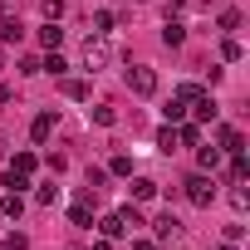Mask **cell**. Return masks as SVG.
Listing matches in <instances>:
<instances>
[{
  "mask_svg": "<svg viewBox=\"0 0 250 250\" xmlns=\"http://www.w3.org/2000/svg\"><path fill=\"white\" fill-rule=\"evenodd\" d=\"M108 59H113L108 35H88V44H83V69H88V74H98V69H108Z\"/></svg>",
  "mask_w": 250,
  "mask_h": 250,
  "instance_id": "cell-1",
  "label": "cell"
},
{
  "mask_svg": "<svg viewBox=\"0 0 250 250\" xmlns=\"http://www.w3.org/2000/svg\"><path fill=\"white\" fill-rule=\"evenodd\" d=\"M182 196H187L191 206H211V201H216V187H211V177H201V172H196V177H187V182H182Z\"/></svg>",
  "mask_w": 250,
  "mask_h": 250,
  "instance_id": "cell-2",
  "label": "cell"
},
{
  "mask_svg": "<svg viewBox=\"0 0 250 250\" xmlns=\"http://www.w3.org/2000/svg\"><path fill=\"white\" fill-rule=\"evenodd\" d=\"M128 88H133L138 98H152V93H157V69H147V64H133V69H128Z\"/></svg>",
  "mask_w": 250,
  "mask_h": 250,
  "instance_id": "cell-3",
  "label": "cell"
},
{
  "mask_svg": "<svg viewBox=\"0 0 250 250\" xmlns=\"http://www.w3.org/2000/svg\"><path fill=\"white\" fill-rule=\"evenodd\" d=\"M177 235H182V221H177L172 211L152 221V240H157V245H167V240H177Z\"/></svg>",
  "mask_w": 250,
  "mask_h": 250,
  "instance_id": "cell-4",
  "label": "cell"
},
{
  "mask_svg": "<svg viewBox=\"0 0 250 250\" xmlns=\"http://www.w3.org/2000/svg\"><path fill=\"white\" fill-rule=\"evenodd\" d=\"M54 123H59V113H54V108H44V113H40V118L30 123V138H35V143H49V133H54Z\"/></svg>",
  "mask_w": 250,
  "mask_h": 250,
  "instance_id": "cell-5",
  "label": "cell"
},
{
  "mask_svg": "<svg viewBox=\"0 0 250 250\" xmlns=\"http://www.w3.org/2000/svg\"><path fill=\"white\" fill-rule=\"evenodd\" d=\"M162 44H167V49H182V44H187V25H182V20H167V25H162Z\"/></svg>",
  "mask_w": 250,
  "mask_h": 250,
  "instance_id": "cell-6",
  "label": "cell"
},
{
  "mask_svg": "<svg viewBox=\"0 0 250 250\" xmlns=\"http://www.w3.org/2000/svg\"><path fill=\"white\" fill-rule=\"evenodd\" d=\"M216 143H221V152H245V138H240V128H221V133H216Z\"/></svg>",
  "mask_w": 250,
  "mask_h": 250,
  "instance_id": "cell-7",
  "label": "cell"
},
{
  "mask_svg": "<svg viewBox=\"0 0 250 250\" xmlns=\"http://www.w3.org/2000/svg\"><path fill=\"white\" fill-rule=\"evenodd\" d=\"M128 191H133V201H152V196H157V182H152V177H133Z\"/></svg>",
  "mask_w": 250,
  "mask_h": 250,
  "instance_id": "cell-8",
  "label": "cell"
},
{
  "mask_svg": "<svg viewBox=\"0 0 250 250\" xmlns=\"http://www.w3.org/2000/svg\"><path fill=\"white\" fill-rule=\"evenodd\" d=\"M0 40H5V44H20V40H25V25H20L15 15H5V20H0Z\"/></svg>",
  "mask_w": 250,
  "mask_h": 250,
  "instance_id": "cell-9",
  "label": "cell"
},
{
  "mask_svg": "<svg viewBox=\"0 0 250 250\" xmlns=\"http://www.w3.org/2000/svg\"><path fill=\"white\" fill-rule=\"evenodd\" d=\"M98 230H103L108 240H123V235H128V226H123V216H118V211H113V216H103V221H98Z\"/></svg>",
  "mask_w": 250,
  "mask_h": 250,
  "instance_id": "cell-10",
  "label": "cell"
},
{
  "mask_svg": "<svg viewBox=\"0 0 250 250\" xmlns=\"http://www.w3.org/2000/svg\"><path fill=\"white\" fill-rule=\"evenodd\" d=\"M35 167H40V162H35V152H15L5 172H20V177H35Z\"/></svg>",
  "mask_w": 250,
  "mask_h": 250,
  "instance_id": "cell-11",
  "label": "cell"
},
{
  "mask_svg": "<svg viewBox=\"0 0 250 250\" xmlns=\"http://www.w3.org/2000/svg\"><path fill=\"white\" fill-rule=\"evenodd\" d=\"M172 128H177V143H187V147H196V143H201V128H196V123H187V118H182V123H172Z\"/></svg>",
  "mask_w": 250,
  "mask_h": 250,
  "instance_id": "cell-12",
  "label": "cell"
},
{
  "mask_svg": "<svg viewBox=\"0 0 250 250\" xmlns=\"http://www.w3.org/2000/svg\"><path fill=\"white\" fill-rule=\"evenodd\" d=\"M88 118L98 123V128H113V123H118V113H113V103H93V108H88Z\"/></svg>",
  "mask_w": 250,
  "mask_h": 250,
  "instance_id": "cell-13",
  "label": "cell"
},
{
  "mask_svg": "<svg viewBox=\"0 0 250 250\" xmlns=\"http://www.w3.org/2000/svg\"><path fill=\"white\" fill-rule=\"evenodd\" d=\"M40 44H44V49H59V44H64V30H59V20H49V25L40 30Z\"/></svg>",
  "mask_w": 250,
  "mask_h": 250,
  "instance_id": "cell-14",
  "label": "cell"
},
{
  "mask_svg": "<svg viewBox=\"0 0 250 250\" xmlns=\"http://www.w3.org/2000/svg\"><path fill=\"white\" fill-rule=\"evenodd\" d=\"M20 211H25V196H20V191H10L5 201H0V216H10V221H20Z\"/></svg>",
  "mask_w": 250,
  "mask_h": 250,
  "instance_id": "cell-15",
  "label": "cell"
},
{
  "mask_svg": "<svg viewBox=\"0 0 250 250\" xmlns=\"http://www.w3.org/2000/svg\"><path fill=\"white\" fill-rule=\"evenodd\" d=\"M191 113H196L201 123H211V118H216V98H211V93H201V98L191 103Z\"/></svg>",
  "mask_w": 250,
  "mask_h": 250,
  "instance_id": "cell-16",
  "label": "cell"
},
{
  "mask_svg": "<svg viewBox=\"0 0 250 250\" xmlns=\"http://www.w3.org/2000/svg\"><path fill=\"white\" fill-rule=\"evenodd\" d=\"M196 162H201L206 172H216V167H221V147H201V143H196Z\"/></svg>",
  "mask_w": 250,
  "mask_h": 250,
  "instance_id": "cell-17",
  "label": "cell"
},
{
  "mask_svg": "<svg viewBox=\"0 0 250 250\" xmlns=\"http://www.w3.org/2000/svg\"><path fill=\"white\" fill-rule=\"evenodd\" d=\"M108 172H113V177H133V157H128V152H118V157L108 162Z\"/></svg>",
  "mask_w": 250,
  "mask_h": 250,
  "instance_id": "cell-18",
  "label": "cell"
},
{
  "mask_svg": "<svg viewBox=\"0 0 250 250\" xmlns=\"http://www.w3.org/2000/svg\"><path fill=\"white\" fill-rule=\"evenodd\" d=\"M162 113H167V123H182V118H187V103H182V98H177V93H172V98H167V108H162Z\"/></svg>",
  "mask_w": 250,
  "mask_h": 250,
  "instance_id": "cell-19",
  "label": "cell"
},
{
  "mask_svg": "<svg viewBox=\"0 0 250 250\" xmlns=\"http://www.w3.org/2000/svg\"><path fill=\"white\" fill-rule=\"evenodd\" d=\"M230 177H235V182H245V177H250V162H245V152H230Z\"/></svg>",
  "mask_w": 250,
  "mask_h": 250,
  "instance_id": "cell-20",
  "label": "cell"
},
{
  "mask_svg": "<svg viewBox=\"0 0 250 250\" xmlns=\"http://www.w3.org/2000/svg\"><path fill=\"white\" fill-rule=\"evenodd\" d=\"M216 25H221L226 35H235V30H240V10H221V20H216Z\"/></svg>",
  "mask_w": 250,
  "mask_h": 250,
  "instance_id": "cell-21",
  "label": "cell"
},
{
  "mask_svg": "<svg viewBox=\"0 0 250 250\" xmlns=\"http://www.w3.org/2000/svg\"><path fill=\"white\" fill-rule=\"evenodd\" d=\"M240 54H245V49H240V40H230V35H226V44H221V59H226V64H235Z\"/></svg>",
  "mask_w": 250,
  "mask_h": 250,
  "instance_id": "cell-22",
  "label": "cell"
},
{
  "mask_svg": "<svg viewBox=\"0 0 250 250\" xmlns=\"http://www.w3.org/2000/svg\"><path fill=\"white\" fill-rule=\"evenodd\" d=\"M201 93H206V88H201V83H182V88H177V98H182V103H187V108H191V103H196V98H201Z\"/></svg>",
  "mask_w": 250,
  "mask_h": 250,
  "instance_id": "cell-23",
  "label": "cell"
},
{
  "mask_svg": "<svg viewBox=\"0 0 250 250\" xmlns=\"http://www.w3.org/2000/svg\"><path fill=\"white\" fill-rule=\"evenodd\" d=\"M35 201H40V206H54V201H59V187H54V182H44V187L35 191Z\"/></svg>",
  "mask_w": 250,
  "mask_h": 250,
  "instance_id": "cell-24",
  "label": "cell"
},
{
  "mask_svg": "<svg viewBox=\"0 0 250 250\" xmlns=\"http://www.w3.org/2000/svg\"><path fill=\"white\" fill-rule=\"evenodd\" d=\"M118 216H123V226H128V230H133V226H143V216H138V201H128Z\"/></svg>",
  "mask_w": 250,
  "mask_h": 250,
  "instance_id": "cell-25",
  "label": "cell"
},
{
  "mask_svg": "<svg viewBox=\"0 0 250 250\" xmlns=\"http://www.w3.org/2000/svg\"><path fill=\"white\" fill-rule=\"evenodd\" d=\"M157 147H162V152H172V147H177V128H172V123L157 133Z\"/></svg>",
  "mask_w": 250,
  "mask_h": 250,
  "instance_id": "cell-26",
  "label": "cell"
},
{
  "mask_svg": "<svg viewBox=\"0 0 250 250\" xmlns=\"http://www.w3.org/2000/svg\"><path fill=\"white\" fill-rule=\"evenodd\" d=\"M113 25H118V20H113V15H108V10H98V15H93V35H108V30H113Z\"/></svg>",
  "mask_w": 250,
  "mask_h": 250,
  "instance_id": "cell-27",
  "label": "cell"
},
{
  "mask_svg": "<svg viewBox=\"0 0 250 250\" xmlns=\"http://www.w3.org/2000/svg\"><path fill=\"white\" fill-rule=\"evenodd\" d=\"M64 93H69V98H88V83H83V79H69Z\"/></svg>",
  "mask_w": 250,
  "mask_h": 250,
  "instance_id": "cell-28",
  "label": "cell"
},
{
  "mask_svg": "<svg viewBox=\"0 0 250 250\" xmlns=\"http://www.w3.org/2000/svg\"><path fill=\"white\" fill-rule=\"evenodd\" d=\"M25 245H30V240H25L20 230H15V235H5V240H0V250H25Z\"/></svg>",
  "mask_w": 250,
  "mask_h": 250,
  "instance_id": "cell-29",
  "label": "cell"
},
{
  "mask_svg": "<svg viewBox=\"0 0 250 250\" xmlns=\"http://www.w3.org/2000/svg\"><path fill=\"white\" fill-rule=\"evenodd\" d=\"M103 177H108L103 167H88V191H103Z\"/></svg>",
  "mask_w": 250,
  "mask_h": 250,
  "instance_id": "cell-30",
  "label": "cell"
},
{
  "mask_svg": "<svg viewBox=\"0 0 250 250\" xmlns=\"http://www.w3.org/2000/svg\"><path fill=\"white\" fill-rule=\"evenodd\" d=\"M5 187H10V191H25V187H30V177H20V172H5Z\"/></svg>",
  "mask_w": 250,
  "mask_h": 250,
  "instance_id": "cell-31",
  "label": "cell"
},
{
  "mask_svg": "<svg viewBox=\"0 0 250 250\" xmlns=\"http://www.w3.org/2000/svg\"><path fill=\"white\" fill-rule=\"evenodd\" d=\"M230 206H235V211H245V206H250V191H245V187H235V191H230Z\"/></svg>",
  "mask_w": 250,
  "mask_h": 250,
  "instance_id": "cell-32",
  "label": "cell"
},
{
  "mask_svg": "<svg viewBox=\"0 0 250 250\" xmlns=\"http://www.w3.org/2000/svg\"><path fill=\"white\" fill-rule=\"evenodd\" d=\"M226 240H230V245H240V240H245V226H240V221H230V226H226Z\"/></svg>",
  "mask_w": 250,
  "mask_h": 250,
  "instance_id": "cell-33",
  "label": "cell"
},
{
  "mask_svg": "<svg viewBox=\"0 0 250 250\" xmlns=\"http://www.w3.org/2000/svg\"><path fill=\"white\" fill-rule=\"evenodd\" d=\"M64 15V0H44V20H59Z\"/></svg>",
  "mask_w": 250,
  "mask_h": 250,
  "instance_id": "cell-34",
  "label": "cell"
},
{
  "mask_svg": "<svg viewBox=\"0 0 250 250\" xmlns=\"http://www.w3.org/2000/svg\"><path fill=\"white\" fill-rule=\"evenodd\" d=\"M10 98H15V88H10V83H0V108H5Z\"/></svg>",
  "mask_w": 250,
  "mask_h": 250,
  "instance_id": "cell-35",
  "label": "cell"
},
{
  "mask_svg": "<svg viewBox=\"0 0 250 250\" xmlns=\"http://www.w3.org/2000/svg\"><path fill=\"white\" fill-rule=\"evenodd\" d=\"M93 250H113V240H108V235H98V240H93Z\"/></svg>",
  "mask_w": 250,
  "mask_h": 250,
  "instance_id": "cell-36",
  "label": "cell"
},
{
  "mask_svg": "<svg viewBox=\"0 0 250 250\" xmlns=\"http://www.w3.org/2000/svg\"><path fill=\"white\" fill-rule=\"evenodd\" d=\"M133 250H157V240H133Z\"/></svg>",
  "mask_w": 250,
  "mask_h": 250,
  "instance_id": "cell-37",
  "label": "cell"
},
{
  "mask_svg": "<svg viewBox=\"0 0 250 250\" xmlns=\"http://www.w3.org/2000/svg\"><path fill=\"white\" fill-rule=\"evenodd\" d=\"M182 5H187V0H167V10H182Z\"/></svg>",
  "mask_w": 250,
  "mask_h": 250,
  "instance_id": "cell-38",
  "label": "cell"
},
{
  "mask_svg": "<svg viewBox=\"0 0 250 250\" xmlns=\"http://www.w3.org/2000/svg\"><path fill=\"white\" fill-rule=\"evenodd\" d=\"M216 250H235V245H230V240H226V245H216Z\"/></svg>",
  "mask_w": 250,
  "mask_h": 250,
  "instance_id": "cell-39",
  "label": "cell"
},
{
  "mask_svg": "<svg viewBox=\"0 0 250 250\" xmlns=\"http://www.w3.org/2000/svg\"><path fill=\"white\" fill-rule=\"evenodd\" d=\"M196 5H211V0H196Z\"/></svg>",
  "mask_w": 250,
  "mask_h": 250,
  "instance_id": "cell-40",
  "label": "cell"
},
{
  "mask_svg": "<svg viewBox=\"0 0 250 250\" xmlns=\"http://www.w3.org/2000/svg\"><path fill=\"white\" fill-rule=\"evenodd\" d=\"M69 250H83V245H69Z\"/></svg>",
  "mask_w": 250,
  "mask_h": 250,
  "instance_id": "cell-41",
  "label": "cell"
}]
</instances>
